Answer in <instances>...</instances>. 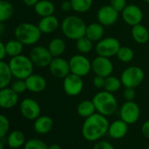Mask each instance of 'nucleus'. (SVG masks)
<instances>
[{
  "mask_svg": "<svg viewBox=\"0 0 149 149\" xmlns=\"http://www.w3.org/2000/svg\"><path fill=\"white\" fill-rule=\"evenodd\" d=\"M27 91L33 93H40L47 88V81L44 77L39 74H32L26 79Z\"/></svg>",
  "mask_w": 149,
  "mask_h": 149,
  "instance_id": "a211bd4d",
  "label": "nucleus"
},
{
  "mask_svg": "<svg viewBox=\"0 0 149 149\" xmlns=\"http://www.w3.org/2000/svg\"><path fill=\"white\" fill-rule=\"evenodd\" d=\"M0 149H5V146H4L3 142L1 141V139H0Z\"/></svg>",
  "mask_w": 149,
  "mask_h": 149,
  "instance_id": "09e8293b",
  "label": "nucleus"
},
{
  "mask_svg": "<svg viewBox=\"0 0 149 149\" xmlns=\"http://www.w3.org/2000/svg\"><path fill=\"white\" fill-rule=\"evenodd\" d=\"M37 26H39L42 33L49 34L55 32L58 29L60 26V22L55 16L50 15L47 17H42Z\"/></svg>",
  "mask_w": 149,
  "mask_h": 149,
  "instance_id": "6ab92c4d",
  "label": "nucleus"
},
{
  "mask_svg": "<svg viewBox=\"0 0 149 149\" xmlns=\"http://www.w3.org/2000/svg\"><path fill=\"white\" fill-rule=\"evenodd\" d=\"M118 59L122 62H130L134 58V52L129 47H121L117 53Z\"/></svg>",
  "mask_w": 149,
  "mask_h": 149,
  "instance_id": "72a5a7b5",
  "label": "nucleus"
},
{
  "mask_svg": "<svg viewBox=\"0 0 149 149\" xmlns=\"http://www.w3.org/2000/svg\"><path fill=\"white\" fill-rule=\"evenodd\" d=\"M91 65L92 70L96 76H100L103 77L111 76L114 69L112 61L110 60V58L100 55H98L92 61Z\"/></svg>",
  "mask_w": 149,
  "mask_h": 149,
  "instance_id": "f8f14e48",
  "label": "nucleus"
},
{
  "mask_svg": "<svg viewBox=\"0 0 149 149\" xmlns=\"http://www.w3.org/2000/svg\"><path fill=\"white\" fill-rule=\"evenodd\" d=\"M144 1H145L146 3H147V4H149V0H144Z\"/></svg>",
  "mask_w": 149,
  "mask_h": 149,
  "instance_id": "8fccbe9b",
  "label": "nucleus"
},
{
  "mask_svg": "<svg viewBox=\"0 0 149 149\" xmlns=\"http://www.w3.org/2000/svg\"><path fill=\"white\" fill-rule=\"evenodd\" d=\"M92 101L97 111L105 117L112 115L117 111L118 101L111 92L106 91L97 92L92 98Z\"/></svg>",
  "mask_w": 149,
  "mask_h": 149,
  "instance_id": "39448f33",
  "label": "nucleus"
},
{
  "mask_svg": "<svg viewBox=\"0 0 149 149\" xmlns=\"http://www.w3.org/2000/svg\"><path fill=\"white\" fill-rule=\"evenodd\" d=\"M141 132H142V134L146 139H149V120L144 122V124L141 126Z\"/></svg>",
  "mask_w": 149,
  "mask_h": 149,
  "instance_id": "79ce46f5",
  "label": "nucleus"
},
{
  "mask_svg": "<svg viewBox=\"0 0 149 149\" xmlns=\"http://www.w3.org/2000/svg\"><path fill=\"white\" fill-rule=\"evenodd\" d=\"M5 32H6V26L4 25V22H0V37L4 34Z\"/></svg>",
  "mask_w": 149,
  "mask_h": 149,
  "instance_id": "49530a36",
  "label": "nucleus"
},
{
  "mask_svg": "<svg viewBox=\"0 0 149 149\" xmlns=\"http://www.w3.org/2000/svg\"><path fill=\"white\" fill-rule=\"evenodd\" d=\"M119 17V13L115 10L111 5L102 6L97 13V22L102 24L104 26H110L114 25Z\"/></svg>",
  "mask_w": 149,
  "mask_h": 149,
  "instance_id": "ddd939ff",
  "label": "nucleus"
},
{
  "mask_svg": "<svg viewBox=\"0 0 149 149\" xmlns=\"http://www.w3.org/2000/svg\"><path fill=\"white\" fill-rule=\"evenodd\" d=\"M121 86H122L121 80L118 78L117 77L110 76V77H105V83L104 86V91L114 93V92H117L120 89Z\"/></svg>",
  "mask_w": 149,
  "mask_h": 149,
  "instance_id": "473e14b6",
  "label": "nucleus"
},
{
  "mask_svg": "<svg viewBox=\"0 0 149 149\" xmlns=\"http://www.w3.org/2000/svg\"><path fill=\"white\" fill-rule=\"evenodd\" d=\"M128 132V124L122 119L115 120L109 125L108 133L109 135L115 139H119L124 138Z\"/></svg>",
  "mask_w": 149,
  "mask_h": 149,
  "instance_id": "aec40b11",
  "label": "nucleus"
},
{
  "mask_svg": "<svg viewBox=\"0 0 149 149\" xmlns=\"http://www.w3.org/2000/svg\"><path fill=\"white\" fill-rule=\"evenodd\" d=\"M77 49L83 54H89L93 48V41L91 40L88 37L83 36L76 40Z\"/></svg>",
  "mask_w": 149,
  "mask_h": 149,
  "instance_id": "2f4dec72",
  "label": "nucleus"
},
{
  "mask_svg": "<svg viewBox=\"0 0 149 149\" xmlns=\"http://www.w3.org/2000/svg\"><path fill=\"white\" fill-rule=\"evenodd\" d=\"M6 56V45L0 40V61H3L5 57Z\"/></svg>",
  "mask_w": 149,
  "mask_h": 149,
  "instance_id": "c03bdc74",
  "label": "nucleus"
},
{
  "mask_svg": "<svg viewBox=\"0 0 149 149\" xmlns=\"http://www.w3.org/2000/svg\"><path fill=\"white\" fill-rule=\"evenodd\" d=\"M50 73L56 78H65L71 73L69 62L60 57H54L48 66Z\"/></svg>",
  "mask_w": 149,
  "mask_h": 149,
  "instance_id": "2eb2a0df",
  "label": "nucleus"
},
{
  "mask_svg": "<svg viewBox=\"0 0 149 149\" xmlns=\"http://www.w3.org/2000/svg\"><path fill=\"white\" fill-rule=\"evenodd\" d=\"M41 34L42 33L39 26L29 22L19 24L14 30L15 38L23 43L24 46L35 45L40 40Z\"/></svg>",
  "mask_w": 149,
  "mask_h": 149,
  "instance_id": "7ed1b4c3",
  "label": "nucleus"
},
{
  "mask_svg": "<svg viewBox=\"0 0 149 149\" xmlns=\"http://www.w3.org/2000/svg\"><path fill=\"white\" fill-rule=\"evenodd\" d=\"M10 129V121L6 116L0 114V139H2Z\"/></svg>",
  "mask_w": 149,
  "mask_h": 149,
  "instance_id": "e433bc0d",
  "label": "nucleus"
},
{
  "mask_svg": "<svg viewBox=\"0 0 149 149\" xmlns=\"http://www.w3.org/2000/svg\"><path fill=\"white\" fill-rule=\"evenodd\" d=\"M93 149H115V147L106 140H100L95 144Z\"/></svg>",
  "mask_w": 149,
  "mask_h": 149,
  "instance_id": "ea45409f",
  "label": "nucleus"
},
{
  "mask_svg": "<svg viewBox=\"0 0 149 149\" xmlns=\"http://www.w3.org/2000/svg\"><path fill=\"white\" fill-rule=\"evenodd\" d=\"M77 113L78 115H80L81 117L86 118L90 116H91L92 114H94L97 110L95 107V104L93 103L92 100H84L82 101L77 108Z\"/></svg>",
  "mask_w": 149,
  "mask_h": 149,
  "instance_id": "c85d7f7f",
  "label": "nucleus"
},
{
  "mask_svg": "<svg viewBox=\"0 0 149 149\" xmlns=\"http://www.w3.org/2000/svg\"><path fill=\"white\" fill-rule=\"evenodd\" d=\"M7 143L11 148L16 149V148L21 147L22 146L25 145L26 137L21 131L16 130V131L12 132L9 134L8 139H7Z\"/></svg>",
  "mask_w": 149,
  "mask_h": 149,
  "instance_id": "cd10ccee",
  "label": "nucleus"
},
{
  "mask_svg": "<svg viewBox=\"0 0 149 149\" xmlns=\"http://www.w3.org/2000/svg\"><path fill=\"white\" fill-rule=\"evenodd\" d=\"M33 9L36 14L41 18L54 15V13L55 11L54 5L51 0H39L33 6Z\"/></svg>",
  "mask_w": 149,
  "mask_h": 149,
  "instance_id": "5701e85b",
  "label": "nucleus"
},
{
  "mask_svg": "<svg viewBox=\"0 0 149 149\" xmlns=\"http://www.w3.org/2000/svg\"><path fill=\"white\" fill-rule=\"evenodd\" d=\"M104 26L99 22L91 23L87 26L85 36L88 37L93 42H97L104 38Z\"/></svg>",
  "mask_w": 149,
  "mask_h": 149,
  "instance_id": "412c9836",
  "label": "nucleus"
},
{
  "mask_svg": "<svg viewBox=\"0 0 149 149\" xmlns=\"http://www.w3.org/2000/svg\"><path fill=\"white\" fill-rule=\"evenodd\" d=\"M123 97L125 101H133L136 97L135 88H125Z\"/></svg>",
  "mask_w": 149,
  "mask_h": 149,
  "instance_id": "58836bf2",
  "label": "nucleus"
},
{
  "mask_svg": "<svg viewBox=\"0 0 149 149\" xmlns=\"http://www.w3.org/2000/svg\"><path fill=\"white\" fill-rule=\"evenodd\" d=\"M121 45L118 39L113 37H106L97 41L96 45V52L97 55L110 58L113 55H117V53Z\"/></svg>",
  "mask_w": 149,
  "mask_h": 149,
  "instance_id": "6e6552de",
  "label": "nucleus"
},
{
  "mask_svg": "<svg viewBox=\"0 0 149 149\" xmlns=\"http://www.w3.org/2000/svg\"><path fill=\"white\" fill-rule=\"evenodd\" d=\"M51 1H54V0H51Z\"/></svg>",
  "mask_w": 149,
  "mask_h": 149,
  "instance_id": "603ef678",
  "label": "nucleus"
},
{
  "mask_svg": "<svg viewBox=\"0 0 149 149\" xmlns=\"http://www.w3.org/2000/svg\"><path fill=\"white\" fill-rule=\"evenodd\" d=\"M63 90L68 96H78L84 90L83 78L73 73L68 74L63 78Z\"/></svg>",
  "mask_w": 149,
  "mask_h": 149,
  "instance_id": "9d476101",
  "label": "nucleus"
},
{
  "mask_svg": "<svg viewBox=\"0 0 149 149\" xmlns=\"http://www.w3.org/2000/svg\"><path fill=\"white\" fill-rule=\"evenodd\" d=\"M86 28L87 25L84 20L74 15L66 17L61 24V29L64 36L73 40H77L79 38L85 36Z\"/></svg>",
  "mask_w": 149,
  "mask_h": 149,
  "instance_id": "f03ea898",
  "label": "nucleus"
},
{
  "mask_svg": "<svg viewBox=\"0 0 149 149\" xmlns=\"http://www.w3.org/2000/svg\"><path fill=\"white\" fill-rule=\"evenodd\" d=\"M33 65L38 68L48 67L51 61L53 60V55L49 52L48 48L43 46H35L30 52L29 55Z\"/></svg>",
  "mask_w": 149,
  "mask_h": 149,
  "instance_id": "1a4fd4ad",
  "label": "nucleus"
},
{
  "mask_svg": "<svg viewBox=\"0 0 149 149\" xmlns=\"http://www.w3.org/2000/svg\"><path fill=\"white\" fill-rule=\"evenodd\" d=\"M132 37L139 44H145L149 40L148 29L141 23L132 26Z\"/></svg>",
  "mask_w": 149,
  "mask_h": 149,
  "instance_id": "b1692460",
  "label": "nucleus"
},
{
  "mask_svg": "<svg viewBox=\"0 0 149 149\" xmlns=\"http://www.w3.org/2000/svg\"><path fill=\"white\" fill-rule=\"evenodd\" d=\"M145 79L143 69L137 66H131L124 69L121 74L120 80L125 88H137Z\"/></svg>",
  "mask_w": 149,
  "mask_h": 149,
  "instance_id": "423d86ee",
  "label": "nucleus"
},
{
  "mask_svg": "<svg viewBox=\"0 0 149 149\" xmlns=\"http://www.w3.org/2000/svg\"><path fill=\"white\" fill-rule=\"evenodd\" d=\"M110 123L105 116L94 113L85 118L82 126V134L88 141H97L108 132Z\"/></svg>",
  "mask_w": 149,
  "mask_h": 149,
  "instance_id": "f257e3e1",
  "label": "nucleus"
},
{
  "mask_svg": "<svg viewBox=\"0 0 149 149\" xmlns=\"http://www.w3.org/2000/svg\"><path fill=\"white\" fill-rule=\"evenodd\" d=\"M140 116L139 105L134 101H125L120 108V118L128 125L136 123Z\"/></svg>",
  "mask_w": 149,
  "mask_h": 149,
  "instance_id": "9b49d317",
  "label": "nucleus"
},
{
  "mask_svg": "<svg viewBox=\"0 0 149 149\" xmlns=\"http://www.w3.org/2000/svg\"><path fill=\"white\" fill-rule=\"evenodd\" d=\"M14 7L7 0H0V22H6L13 15Z\"/></svg>",
  "mask_w": 149,
  "mask_h": 149,
  "instance_id": "c756f323",
  "label": "nucleus"
},
{
  "mask_svg": "<svg viewBox=\"0 0 149 149\" xmlns=\"http://www.w3.org/2000/svg\"><path fill=\"white\" fill-rule=\"evenodd\" d=\"M19 110L24 118L29 120H35L40 116V106L33 98H25L19 104Z\"/></svg>",
  "mask_w": 149,
  "mask_h": 149,
  "instance_id": "4468645a",
  "label": "nucleus"
},
{
  "mask_svg": "<svg viewBox=\"0 0 149 149\" xmlns=\"http://www.w3.org/2000/svg\"><path fill=\"white\" fill-rule=\"evenodd\" d=\"M11 88L19 95L23 94L26 91H27L26 80L23 79H15V81L11 84Z\"/></svg>",
  "mask_w": 149,
  "mask_h": 149,
  "instance_id": "c9c22d12",
  "label": "nucleus"
},
{
  "mask_svg": "<svg viewBox=\"0 0 149 149\" xmlns=\"http://www.w3.org/2000/svg\"><path fill=\"white\" fill-rule=\"evenodd\" d=\"M47 149H61V146H60L59 145H57V144H53V145H50V146L47 147Z\"/></svg>",
  "mask_w": 149,
  "mask_h": 149,
  "instance_id": "de8ad7c7",
  "label": "nucleus"
},
{
  "mask_svg": "<svg viewBox=\"0 0 149 149\" xmlns=\"http://www.w3.org/2000/svg\"><path fill=\"white\" fill-rule=\"evenodd\" d=\"M5 45H6V55L10 56L11 58L18 56L19 54H22V52L24 49V45L16 38L8 40Z\"/></svg>",
  "mask_w": 149,
  "mask_h": 149,
  "instance_id": "bb28decb",
  "label": "nucleus"
},
{
  "mask_svg": "<svg viewBox=\"0 0 149 149\" xmlns=\"http://www.w3.org/2000/svg\"><path fill=\"white\" fill-rule=\"evenodd\" d=\"M13 77L15 79L26 80L29 76L33 74L34 65L29 56L19 54L15 57H12L8 62Z\"/></svg>",
  "mask_w": 149,
  "mask_h": 149,
  "instance_id": "20e7f679",
  "label": "nucleus"
},
{
  "mask_svg": "<svg viewBox=\"0 0 149 149\" xmlns=\"http://www.w3.org/2000/svg\"><path fill=\"white\" fill-rule=\"evenodd\" d=\"M104 83H105V77L100 76H96L93 79V84L97 89H104Z\"/></svg>",
  "mask_w": 149,
  "mask_h": 149,
  "instance_id": "a19ab883",
  "label": "nucleus"
},
{
  "mask_svg": "<svg viewBox=\"0 0 149 149\" xmlns=\"http://www.w3.org/2000/svg\"><path fill=\"white\" fill-rule=\"evenodd\" d=\"M47 144L38 139H31L24 145V149H47Z\"/></svg>",
  "mask_w": 149,
  "mask_h": 149,
  "instance_id": "f704fd0d",
  "label": "nucleus"
},
{
  "mask_svg": "<svg viewBox=\"0 0 149 149\" xmlns=\"http://www.w3.org/2000/svg\"><path fill=\"white\" fill-rule=\"evenodd\" d=\"M71 73L77 74V76L84 77L90 74L92 69V65L91 61L85 57V55L76 54L70 58L68 61Z\"/></svg>",
  "mask_w": 149,
  "mask_h": 149,
  "instance_id": "0eeeda50",
  "label": "nucleus"
},
{
  "mask_svg": "<svg viewBox=\"0 0 149 149\" xmlns=\"http://www.w3.org/2000/svg\"><path fill=\"white\" fill-rule=\"evenodd\" d=\"M54 126L53 119L48 116H40L37 118L33 124V128L37 133L46 134L48 133Z\"/></svg>",
  "mask_w": 149,
  "mask_h": 149,
  "instance_id": "4be33fe9",
  "label": "nucleus"
},
{
  "mask_svg": "<svg viewBox=\"0 0 149 149\" xmlns=\"http://www.w3.org/2000/svg\"><path fill=\"white\" fill-rule=\"evenodd\" d=\"M47 48L53 57H60L64 54L66 50V44L62 39L54 38L49 41Z\"/></svg>",
  "mask_w": 149,
  "mask_h": 149,
  "instance_id": "a878e982",
  "label": "nucleus"
},
{
  "mask_svg": "<svg viewBox=\"0 0 149 149\" xmlns=\"http://www.w3.org/2000/svg\"><path fill=\"white\" fill-rule=\"evenodd\" d=\"M39 0H22V2L27 6H34Z\"/></svg>",
  "mask_w": 149,
  "mask_h": 149,
  "instance_id": "a18cd8bd",
  "label": "nucleus"
},
{
  "mask_svg": "<svg viewBox=\"0 0 149 149\" xmlns=\"http://www.w3.org/2000/svg\"><path fill=\"white\" fill-rule=\"evenodd\" d=\"M19 99V94H17L11 87L0 89V108H13L18 104Z\"/></svg>",
  "mask_w": 149,
  "mask_h": 149,
  "instance_id": "f3484780",
  "label": "nucleus"
},
{
  "mask_svg": "<svg viewBox=\"0 0 149 149\" xmlns=\"http://www.w3.org/2000/svg\"><path fill=\"white\" fill-rule=\"evenodd\" d=\"M13 74L9 64L6 61H0V89L8 87L12 84Z\"/></svg>",
  "mask_w": 149,
  "mask_h": 149,
  "instance_id": "393cba45",
  "label": "nucleus"
},
{
  "mask_svg": "<svg viewBox=\"0 0 149 149\" xmlns=\"http://www.w3.org/2000/svg\"><path fill=\"white\" fill-rule=\"evenodd\" d=\"M110 5L118 13H121L127 6V1L126 0H111Z\"/></svg>",
  "mask_w": 149,
  "mask_h": 149,
  "instance_id": "4c0bfd02",
  "label": "nucleus"
},
{
  "mask_svg": "<svg viewBox=\"0 0 149 149\" xmlns=\"http://www.w3.org/2000/svg\"><path fill=\"white\" fill-rule=\"evenodd\" d=\"M121 17L127 25L133 26L141 23L143 19V12L136 5H127L121 12Z\"/></svg>",
  "mask_w": 149,
  "mask_h": 149,
  "instance_id": "dca6fc26",
  "label": "nucleus"
},
{
  "mask_svg": "<svg viewBox=\"0 0 149 149\" xmlns=\"http://www.w3.org/2000/svg\"><path fill=\"white\" fill-rule=\"evenodd\" d=\"M146 149H149V146H148V147H147V148H146Z\"/></svg>",
  "mask_w": 149,
  "mask_h": 149,
  "instance_id": "3c124183",
  "label": "nucleus"
},
{
  "mask_svg": "<svg viewBox=\"0 0 149 149\" xmlns=\"http://www.w3.org/2000/svg\"><path fill=\"white\" fill-rule=\"evenodd\" d=\"M61 8L63 12H69L72 10V5L70 0H65L61 4Z\"/></svg>",
  "mask_w": 149,
  "mask_h": 149,
  "instance_id": "37998d69",
  "label": "nucleus"
},
{
  "mask_svg": "<svg viewBox=\"0 0 149 149\" xmlns=\"http://www.w3.org/2000/svg\"><path fill=\"white\" fill-rule=\"evenodd\" d=\"M72 10L78 13H84L91 10L93 5V0H70Z\"/></svg>",
  "mask_w": 149,
  "mask_h": 149,
  "instance_id": "7c9ffc66",
  "label": "nucleus"
}]
</instances>
